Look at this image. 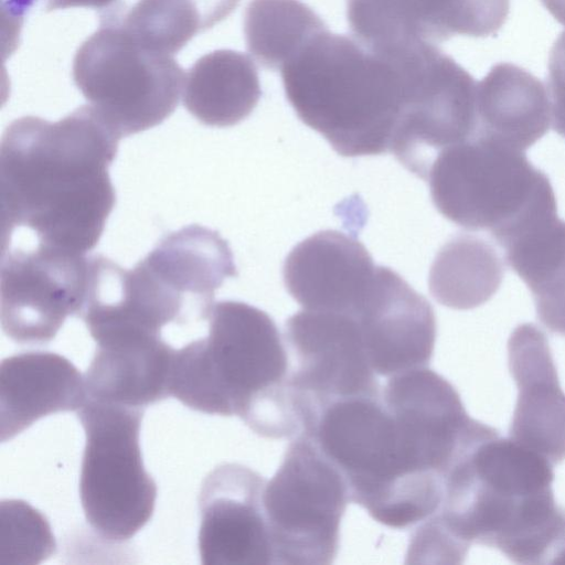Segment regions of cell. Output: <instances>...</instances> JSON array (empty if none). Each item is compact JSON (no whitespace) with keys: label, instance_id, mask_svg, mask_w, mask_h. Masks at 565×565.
Instances as JSON below:
<instances>
[{"label":"cell","instance_id":"cell-12","mask_svg":"<svg viewBox=\"0 0 565 565\" xmlns=\"http://www.w3.org/2000/svg\"><path fill=\"white\" fill-rule=\"evenodd\" d=\"M510 0H348L353 35L375 45L484 38L504 24Z\"/></svg>","mask_w":565,"mask_h":565},{"label":"cell","instance_id":"cell-7","mask_svg":"<svg viewBox=\"0 0 565 565\" xmlns=\"http://www.w3.org/2000/svg\"><path fill=\"white\" fill-rule=\"evenodd\" d=\"M143 408L86 399L77 411L85 431L79 497L87 522L104 539L122 542L151 519L157 486L139 445Z\"/></svg>","mask_w":565,"mask_h":565},{"label":"cell","instance_id":"cell-17","mask_svg":"<svg viewBox=\"0 0 565 565\" xmlns=\"http://www.w3.org/2000/svg\"><path fill=\"white\" fill-rule=\"evenodd\" d=\"M87 399L85 379L66 358L24 352L0 364V439H12L41 417L78 411Z\"/></svg>","mask_w":565,"mask_h":565},{"label":"cell","instance_id":"cell-11","mask_svg":"<svg viewBox=\"0 0 565 565\" xmlns=\"http://www.w3.org/2000/svg\"><path fill=\"white\" fill-rule=\"evenodd\" d=\"M265 484L258 472L233 462L215 467L205 477L199 494L202 564H273Z\"/></svg>","mask_w":565,"mask_h":565},{"label":"cell","instance_id":"cell-26","mask_svg":"<svg viewBox=\"0 0 565 565\" xmlns=\"http://www.w3.org/2000/svg\"><path fill=\"white\" fill-rule=\"evenodd\" d=\"M547 11L565 26V0H542Z\"/></svg>","mask_w":565,"mask_h":565},{"label":"cell","instance_id":"cell-4","mask_svg":"<svg viewBox=\"0 0 565 565\" xmlns=\"http://www.w3.org/2000/svg\"><path fill=\"white\" fill-rule=\"evenodd\" d=\"M171 396L206 414L239 417L266 438H295L301 426L289 385L284 337L263 310L214 305L206 338L175 350Z\"/></svg>","mask_w":565,"mask_h":565},{"label":"cell","instance_id":"cell-10","mask_svg":"<svg viewBox=\"0 0 565 565\" xmlns=\"http://www.w3.org/2000/svg\"><path fill=\"white\" fill-rule=\"evenodd\" d=\"M89 258L28 244L1 249L0 303L4 333L20 344L50 342L85 300Z\"/></svg>","mask_w":565,"mask_h":565},{"label":"cell","instance_id":"cell-25","mask_svg":"<svg viewBox=\"0 0 565 565\" xmlns=\"http://www.w3.org/2000/svg\"><path fill=\"white\" fill-rule=\"evenodd\" d=\"M117 0H49L46 11H54L57 9L86 7L95 9H106Z\"/></svg>","mask_w":565,"mask_h":565},{"label":"cell","instance_id":"cell-21","mask_svg":"<svg viewBox=\"0 0 565 565\" xmlns=\"http://www.w3.org/2000/svg\"><path fill=\"white\" fill-rule=\"evenodd\" d=\"M239 0H134L104 9L114 23L142 45L173 56L193 36L225 20Z\"/></svg>","mask_w":565,"mask_h":565},{"label":"cell","instance_id":"cell-23","mask_svg":"<svg viewBox=\"0 0 565 565\" xmlns=\"http://www.w3.org/2000/svg\"><path fill=\"white\" fill-rule=\"evenodd\" d=\"M327 25L299 0H250L244 14L248 52L264 67L282 66Z\"/></svg>","mask_w":565,"mask_h":565},{"label":"cell","instance_id":"cell-22","mask_svg":"<svg viewBox=\"0 0 565 565\" xmlns=\"http://www.w3.org/2000/svg\"><path fill=\"white\" fill-rule=\"evenodd\" d=\"M504 274L501 257L484 239L460 234L437 253L429 271V290L441 305L459 310L487 302Z\"/></svg>","mask_w":565,"mask_h":565},{"label":"cell","instance_id":"cell-2","mask_svg":"<svg viewBox=\"0 0 565 565\" xmlns=\"http://www.w3.org/2000/svg\"><path fill=\"white\" fill-rule=\"evenodd\" d=\"M553 463L499 435L463 454L448 471L437 511L414 536L443 564H460L477 543L519 564H565V510L552 484Z\"/></svg>","mask_w":565,"mask_h":565},{"label":"cell","instance_id":"cell-9","mask_svg":"<svg viewBox=\"0 0 565 565\" xmlns=\"http://www.w3.org/2000/svg\"><path fill=\"white\" fill-rule=\"evenodd\" d=\"M284 340L300 434L328 405L381 392L358 320L349 312L302 309L286 321Z\"/></svg>","mask_w":565,"mask_h":565},{"label":"cell","instance_id":"cell-18","mask_svg":"<svg viewBox=\"0 0 565 565\" xmlns=\"http://www.w3.org/2000/svg\"><path fill=\"white\" fill-rule=\"evenodd\" d=\"M477 116L475 136L524 151L548 130V90L522 67L497 64L478 82Z\"/></svg>","mask_w":565,"mask_h":565},{"label":"cell","instance_id":"cell-19","mask_svg":"<svg viewBox=\"0 0 565 565\" xmlns=\"http://www.w3.org/2000/svg\"><path fill=\"white\" fill-rule=\"evenodd\" d=\"M498 244L530 289L540 321L565 337V221L557 207L526 220Z\"/></svg>","mask_w":565,"mask_h":565},{"label":"cell","instance_id":"cell-20","mask_svg":"<svg viewBox=\"0 0 565 565\" xmlns=\"http://www.w3.org/2000/svg\"><path fill=\"white\" fill-rule=\"evenodd\" d=\"M262 95L253 60L232 50L199 58L185 74L182 99L188 111L207 126L228 127L245 119Z\"/></svg>","mask_w":565,"mask_h":565},{"label":"cell","instance_id":"cell-6","mask_svg":"<svg viewBox=\"0 0 565 565\" xmlns=\"http://www.w3.org/2000/svg\"><path fill=\"white\" fill-rule=\"evenodd\" d=\"M184 77L173 56L102 20L73 61L75 85L120 138L168 118L178 106Z\"/></svg>","mask_w":565,"mask_h":565},{"label":"cell","instance_id":"cell-15","mask_svg":"<svg viewBox=\"0 0 565 565\" xmlns=\"http://www.w3.org/2000/svg\"><path fill=\"white\" fill-rule=\"evenodd\" d=\"M376 270L359 241L328 230L295 246L282 275L288 292L303 309L348 311L366 296Z\"/></svg>","mask_w":565,"mask_h":565},{"label":"cell","instance_id":"cell-8","mask_svg":"<svg viewBox=\"0 0 565 565\" xmlns=\"http://www.w3.org/2000/svg\"><path fill=\"white\" fill-rule=\"evenodd\" d=\"M263 502L273 564L334 561L350 493L342 473L311 438H292L278 470L266 481Z\"/></svg>","mask_w":565,"mask_h":565},{"label":"cell","instance_id":"cell-14","mask_svg":"<svg viewBox=\"0 0 565 565\" xmlns=\"http://www.w3.org/2000/svg\"><path fill=\"white\" fill-rule=\"evenodd\" d=\"M508 361L518 386L510 438L553 465L565 460V393L545 334L533 323L518 326L508 341Z\"/></svg>","mask_w":565,"mask_h":565},{"label":"cell","instance_id":"cell-24","mask_svg":"<svg viewBox=\"0 0 565 565\" xmlns=\"http://www.w3.org/2000/svg\"><path fill=\"white\" fill-rule=\"evenodd\" d=\"M548 95L553 129L565 138V32L557 38L550 53Z\"/></svg>","mask_w":565,"mask_h":565},{"label":"cell","instance_id":"cell-13","mask_svg":"<svg viewBox=\"0 0 565 565\" xmlns=\"http://www.w3.org/2000/svg\"><path fill=\"white\" fill-rule=\"evenodd\" d=\"M352 313L374 372L393 376L426 367L436 340V318L430 303L396 271L379 266L364 305Z\"/></svg>","mask_w":565,"mask_h":565},{"label":"cell","instance_id":"cell-1","mask_svg":"<svg viewBox=\"0 0 565 565\" xmlns=\"http://www.w3.org/2000/svg\"><path fill=\"white\" fill-rule=\"evenodd\" d=\"M119 140L89 105L55 122L12 121L0 145L1 239L23 230L38 245L93 249L116 201L108 168Z\"/></svg>","mask_w":565,"mask_h":565},{"label":"cell","instance_id":"cell-16","mask_svg":"<svg viewBox=\"0 0 565 565\" xmlns=\"http://www.w3.org/2000/svg\"><path fill=\"white\" fill-rule=\"evenodd\" d=\"M95 342L84 375L87 399L143 408L171 396L175 350L160 334L125 331Z\"/></svg>","mask_w":565,"mask_h":565},{"label":"cell","instance_id":"cell-3","mask_svg":"<svg viewBox=\"0 0 565 565\" xmlns=\"http://www.w3.org/2000/svg\"><path fill=\"white\" fill-rule=\"evenodd\" d=\"M439 49L376 46L328 29L280 70L288 102L341 156L390 152L393 135L424 89Z\"/></svg>","mask_w":565,"mask_h":565},{"label":"cell","instance_id":"cell-5","mask_svg":"<svg viewBox=\"0 0 565 565\" xmlns=\"http://www.w3.org/2000/svg\"><path fill=\"white\" fill-rule=\"evenodd\" d=\"M426 181L440 214L463 228L487 231L495 242L556 205L548 178L524 151L478 136L440 151Z\"/></svg>","mask_w":565,"mask_h":565}]
</instances>
